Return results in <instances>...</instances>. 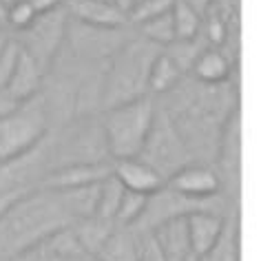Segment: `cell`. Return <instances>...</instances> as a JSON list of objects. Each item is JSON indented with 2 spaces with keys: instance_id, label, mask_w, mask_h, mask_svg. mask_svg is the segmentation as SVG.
<instances>
[{
  "instance_id": "5bb4252c",
  "label": "cell",
  "mask_w": 261,
  "mask_h": 261,
  "mask_svg": "<svg viewBox=\"0 0 261 261\" xmlns=\"http://www.w3.org/2000/svg\"><path fill=\"white\" fill-rule=\"evenodd\" d=\"M97 261H140V239L128 228L115 226L95 252Z\"/></svg>"
},
{
  "instance_id": "6da1fadb",
  "label": "cell",
  "mask_w": 261,
  "mask_h": 261,
  "mask_svg": "<svg viewBox=\"0 0 261 261\" xmlns=\"http://www.w3.org/2000/svg\"><path fill=\"white\" fill-rule=\"evenodd\" d=\"M71 224L56 191H24L0 217V259L18 257Z\"/></svg>"
},
{
  "instance_id": "4dcf8cb0",
  "label": "cell",
  "mask_w": 261,
  "mask_h": 261,
  "mask_svg": "<svg viewBox=\"0 0 261 261\" xmlns=\"http://www.w3.org/2000/svg\"><path fill=\"white\" fill-rule=\"evenodd\" d=\"M5 24H7V3L0 0V27H5Z\"/></svg>"
},
{
  "instance_id": "5b68a950",
  "label": "cell",
  "mask_w": 261,
  "mask_h": 261,
  "mask_svg": "<svg viewBox=\"0 0 261 261\" xmlns=\"http://www.w3.org/2000/svg\"><path fill=\"white\" fill-rule=\"evenodd\" d=\"M67 11L62 7H58L49 14L38 16L34 24L29 29H24V40L20 42L22 49L27 51L31 58H36V62L44 69L51 58L56 56L58 47H60V40L64 36V24H67Z\"/></svg>"
},
{
  "instance_id": "9c48e42d",
  "label": "cell",
  "mask_w": 261,
  "mask_h": 261,
  "mask_svg": "<svg viewBox=\"0 0 261 261\" xmlns=\"http://www.w3.org/2000/svg\"><path fill=\"white\" fill-rule=\"evenodd\" d=\"M226 228V219L211 208H199L186 215V230L191 241L193 257H201L206 250H211L213 244L221 237Z\"/></svg>"
},
{
  "instance_id": "cb8c5ba5",
  "label": "cell",
  "mask_w": 261,
  "mask_h": 261,
  "mask_svg": "<svg viewBox=\"0 0 261 261\" xmlns=\"http://www.w3.org/2000/svg\"><path fill=\"white\" fill-rule=\"evenodd\" d=\"M173 0H138L133 3V7L126 11V20H130L138 27V24L151 20L155 16H162L166 11H171Z\"/></svg>"
},
{
  "instance_id": "ffe728a7",
  "label": "cell",
  "mask_w": 261,
  "mask_h": 261,
  "mask_svg": "<svg viewBox=\"0 0 261 261\" xmlns=\"http://www.w3.org/2000/svg\"><path fill=\"white\" fill-rule=\"evenodd\" d=\"M124 188L120 181L115 179V175H109L107 179L100 181V188H97V206H95V217H100L104 221H111L113 224L115 213L120 208Z\"/></svg>"
},
{
  "instance_id": "f1b7e54d",
  "label": "cell",
  "mask_w": 261,
  "mask_h": 261,
  "mask_svg": "<svg viewBox=\"0 0 261 261\" xmlns=\"http://www.w3.org/2000/svg\"><path fill=\"white\" fill-rule=\"evenodd\" d=\"M184 3L188 5V7H193V9L197 11V14H199L201 18H204L206 11H208V9H211L213 5H215V0H184Z\"/></svg>"
},
{
  "instance_id": "e575fe53",
  "label": "cell",
  "mask_w": 261,
  "mask_h": 261,
  "mask_svg": "<svg viewBox=\"0 0 261 261\" xmlns=\"http://www.w3.org/2000/svg\"><path fill=\"white\" fill-rule=\"evenodd\" d=\"M111 3H113V0H111Z\"/></svg>"
},
{
  "instance_id": "9a60e30c",
  "label": "cell",
  "mask_w": 261,
  "mask_h": 261,
  "mask_svg": "<svg viewBox=\"0 0 261 261\" xmlns=\"http://www.w3.org/2000/svg\"><path fill=\"white\" fill-rule=\"evenodd\" d=\"M191 69L201 84H211V87H215V84H221L228 75H230L232 67H230V60H228V56L224 51L211 47V49L199 51V56L195 58Z\"/></svg>"
},
{
  "instance_id": "4316f807",
  "label": "cell",
  "mask_w": 261,
  "mask_h": 261,
  "mask_svg": "<svg viewBox=\"0 0 261 261\" xmlns=\"http://www.w3.org/2000/svg\"><path fill=\"white\" fill-rule=\"evenodd\" d=\"M140 261H164L158 244H155L148 232H144L140 239Z\"/></svg>"
},
{
  "instance_id": "d6a6232c",
  "label": "cell",
  "mask_w": 261,
  "mask_h": 261,
  "mask_svg": "<svg viewBox=\"0 0 261 261\" xmlns=\"http://www.w3.org/2000/svg\"><path fill=\"white\" fill-rule=\"evenodd\" d=\"M133 3H138V0H133Z\"/></svg>"
},
{
  "instance_id": "8fae6325",
  "label": "cell",
  "mask_w": 261,
  "mask_h": 261,
  "mask_svg": "<svg viewBox=\"0 0 261 261\" xmlns=\"http://www.w3.org/2000/svg\"><path fill=\"white\" fill-rule=\"evenodd\" d=\"M69 14L87 27L107 31H115L126 22V14L117 9L111 0H71Z\"/></svg>"
},
{
  "instance_id": "ba28073f",
  "label": "cell",
  "mask_w": 261,
  "mask_h": 261,
  "mask_svg": "<svg viewBox=\"0 0 261 261\" xmlns=\"http://www.w3.org/2000/svg\"><path fill=\"white\" fill-rule=\"evenodd\" d=\"M148 234L158 244L164 261H188L193 257L188 230H186V215L162 221V224L151 228Z\"/></svg>"
},
{
  "instance_id": "7a4b0ae2",
  "label": "cell",
  "mask_w": 261,
  "mask_h": 261,
  "mask_svg": "<svg viewBox=\"0 0 261 261\" xmlns=\"http://www.w3.org/2000/svg\"><path fill=\"white\" fill-rule=\"evenodd\" d=\"M155 117L158 111L148 95L107 109L100 128L111 162L140 158L151 135Z\"/></svg>"
},
{
  "instance_id": "1f68e13d",
  "label": "cell",
  "mask_w": 261,
  "mask_h": 261,
  "mask_svg": "<svg viewBox=\"0 0 261 261\" xmlns=\"http://www.w3.org/2000/svg\"><path fill=\"white\" fill-rule=\"evenodd\" d=\"M188 261H197V259H195V257H191V259H188Z\"/></svg>"
},
{
  "instance_id": "277c9868",
  "label": "cell",
  "mask_w": 261,
  "mask_h": 261,
  "mask_svg": "<svg viewBox=\"0 0 261 261\" xmlns=\"http://www.w3.org/2000/svg\"><path fill=\"white\" fill-rule=\"evenodd\" d=\"M47 111L38 95L0 113V166L31 153L44 140Z\"/></svg>"
},
{
  "instance_id": "d590c367",
  "label": "cell",
  "mask_w": 261,
  "mask_h": 261,
  "mask_svg": "<svg viewBox=\"0 0 261 261\" xmlns=\"http://www.w3.org/2000/svg\"><path fill=\"white\" fill-rule=\"evenodd\" d=\"M0 261H3V259H0Z\"/></svg>"
},
{
  "instance_id": "ac0fdd59",
  "label": "cell",
  "mask_w": 261,
  "mask_h": 261,
  "mask_svg": "<svg viewBox=\"0 0 261 261\" xmlns=\"http://www.w3.org/2000/svg\"><path fill=\"white\" fill-rule=\"evenodd\" d=\"M179 77H181V69L177 67V62L168 54L160 51L155 56L151 69H148L146 91H151V93H166V91H171L177 84Z\"/></svg>"
},
{
  "instance_id": "3957f363",
  "label": "cell",
  "mask_w": 261,
  "mask_h": 261,
  "mask_svg": "<svg viewBox=\"0 0 261 261\" xmlns=\"http://www.w3.org/2000/svg\"><path fill=\"white\" fill-rule=\"evenodd\" d=\"M160 54V47L153 42L133 40L117 49V54L107 71V80L102 84V102L104 107H117L124 102H133L146 95L148 69Z\"/></svg>"
},
{
  "instance_id": "7c38bea8",
  "label": "cell",
  "mask_w": 261,
  "mask_h": 261,
  "mask_svg": "<svg viewBox=\"0 0 261 261\" xmlns=\"http://www.w3.org/2000/svg\"><path fill=\"white\" fill-rule=\"evenodd\" d=\"M42 67L36 62V58H31L27 51L22 49V56H20V62L11 75V80L7 82L5 87V93L11 102L16 104H22V102H29L40 93V84H42Z\"/></svg>"
},
{
  "instance_id": "2e32d148",
  "label": "cell",
  "mask_w": 261,
  "mask_h": 261,
  "mask_svg": "<svg viewBox=\"0 0 261 261\" xmlns=\"http://www.w3.org/2000/svg\"><path fill=\"white\" fill-rule=\"evenodd\" d=\"M97 188L100 184L80 186V188H69V191H56L60 197L64 211L71 217V221L95 217V206H97Z\"/></svg>"
},
{
  "instance_id": "836d02e7",
  "label": "cell",
  "mask_w": 261,
  "mask_h": 261,
  "mask_svg": "<svg viewBox=\"0 0 261 261\" xmlns=\"http://www.w3.org/2000/svg\"><path fill=\"white\" fill-rule=\"evenodd\" d=\"M93 261H97V259H93Z\"/></svg>"
},
{
  "instance_id": "603a6c76",
  "label": "cell",
  "mask_w": 261,
  "mask_h": 261,
  "mask_svg": "<svg viewBox=\"0 0 261 261\" xmlns=\"http://www.w3.org/2000/svg\"><path fill=\"white\" fill-rule=\"evenodd\" d=\"M140 34L144 40L153 42L155 47H171L175 42V27H173V16L171 11H166V14L162 16H155L151 20L138 24Z\"/></svg>"
},
{
  "instance_id": "30bf717a",
  "label": "cell",
  "mask_w": 261,
  "mask_h": 261,
  "mask_svg": "<svg viewBox=\"0 0 261 261\" xmlns=\"http://www.w3.org/2000/svg\"><path fill=\"white\" fill-rule=\"evenodd\" d=\"M113 175L126 191L142 193V195H153L164 186V177L151 164H146L142 158L113 162Z\"/></svg>"
},
{
  "instance_id": "83f0119b",
  "label": "cell",
  "mask_w": 261,
  "mask_h": 261,
  "mask_svg": "<svg viewBox=\"0 0 261 261\" xmlns=\"http://www.w3.org/2000/svg\"><path fill=\"white\" fill-rule=\"evenodd\" d=\"M29 5L34 7L38 16H42V14H49V11L60 7V0H29Z\"/></svg>"
},
{
  "instance_id": "7402d4cb",
  "label": "cell",
  "mask_w": 261,
  "mask_h": 261,
  "mask_svg": "<svg viewBox=\"0 0 261 261\" xmlns=\"http://www.w3.org/2000/svg\"><path fill=\"white\" fill-rule=\"evenodd\" d=\"M146 204H148V195L142 193H133V191H124L120 208L115 213L113 224L120 228H133L140 224V219L146 213Z\"/></svg>"
},
{
  "instance_id": "4fadbf2b",
  "label": "cell",
  "mask_w": 261,
  "mask_h": 261,
  "mask_svg": "<svg viewBox=\"0 0 261 261\" xmlns=\"http://www.w3.org/2000/svg\"><path fill=\"white\" fill-rule=\"evenodd\" d=\"M217 158L226 177H237L239 158H241V117L237 107L228 113L226 124L221 128V135L217 142Z\"/></svg>"
},
{
  "instance_id": "f546056e",
  "label": "cell",
  "mask_w": 261,
  "mask_h": 261,
  "mask_svg": "<svg viewBox=\"0 0 261 261\" xmlns=\"http://www.w3.org/2000/svg\"><path fill=\"white\" fill-rule=\"evenodd\" d=\"M113 5H115V7L120 9V11H124V14H126V11L133 7V0H113Z\"/></svg>"
},
{
  "instance_id": "52a82bcc",
  "label": "cell",
  "mask_w": 261,
  "mask_h": 261,
  "mask_svg": "<svg viewBox=\"0 0 261 261\" xmlns=\"http://www.w3.org/2000/svg\"><path fill=\"white\" fill-rule=\"evenodd\" d=\"M113 175V162H87V164H67L56 171H51L47 177L42 179L40 188H49V191H69V188H80L100 184Z\"/></svg>"
},
{
  "instance_id": "8992f818",
  "label": "cell",
  "mask_w": 261,
  "mask_h": 261,
  "mask_svg": "<svg viewBox=\"0 0 261 261\" xmlns=\"http://www.w3.org/2000/svg\"><path fill=\"white\" fill-rule=\"evenodd\" d=\"M168 188L177 195L193 201H211L219 195L221 177L219 173L211 166L204 164H184L177 168L171 179H168Z\"/></svg>"
},
{
  "instance_id": "d4e9b609",
  "label": "cell",
  "mask_w": 261,
  "mask_h": 261,
  "mask_svg": "<svg viewBox=\"0 0 261 261\" xmlns=\"http://www.w3.org/2000/svg\"><path fill=\"white\" fill-rule=\"evenodd\" d=\"M20 56H22L20 40L7 38V42H5L3 49H0V89L3 91L7 87V82L11 80V75H14L18 62H20Z\"/></svg>"
},
{
  "instance_id": "d6986e66",
  "label": "cell",
  "mask_w": 261,
  "mask_h": 261,
  "mask_svg": "<svg viewBox=\"0 0 261 261\" xmlns=\"http://www.w3.org/2000/svg\"><path fill=\"white\" fill-rule=\"evenodd\" d=\"M173 16V27H175V42H191L197 40V36L201 34V18L193 7H188L184 0H173L171 7Z\"/></svg>"
},
{
  "instance_id": "44dd1931",
  "label": "cell",
  "mask_w": 261,
  "mask_h": 261,
  "mask_svg": "<svg viewBox=\"0 0 261 261\" xmlns=\"http://www.w3.org/2000/svg\"><path fill=\"white\" fill-rule=\"evenodd\" d=\"M197 261H239V230L237 224L226 221V228L221 237L215 241L211 250H206Z\"/></svg>"
},
{
  "instance_id": "484cf974",
  "label": "cell",
  "mask_w": 261,
  "mask_h": 261,
  "mask_svg": "<svg viewBox=\"0 0 261 261\" xmlns=\"http://www.w3.org/2000/svg\"><path fill=\"white\" fill-rule=\"evenodd\" d=\"M36 18H38V14L29 5V0H16V3L7 5V24L18 31L29 29Z\"/></svg>"
},
{
  "instance_id": "e0dca14e",
  "label": "cell",
  "mask_w": 261,
  "mask_h": 261,
  "mask_svg": "<svg viewBox=\"0 0 261 261\" xmlns=\"http://www.w3.org/2000/svg\"><path fill=\"white\" fill-rule=\"evenodd\" d=\"M115 228V224L104 221L100 217H87V219H77L71 224L77 244L84 248V252L89 257H95V252L100 250V246L104 244V239L109 237V232Z\"/></svg>"
}]
</instances>
